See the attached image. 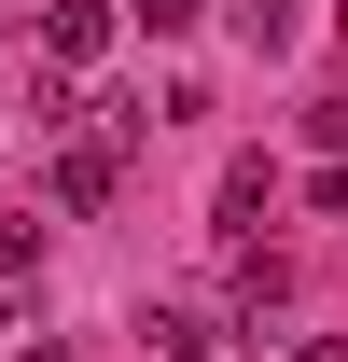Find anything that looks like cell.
<instances>
[{
    "mask_svg": "<svg viewBox=\"0 0 348 362\" xmlns=\"http://www.w3.org/2000/svg\"><path fill=\"white\" fill-rule=\"evenodd\" d=\"M42 56H56V70H98V56H112V14H98V0H56V14H42Z\"/></svg>",
    "mask_w": 348,
    "mask_h": 362,
    "instance_id": "1",
    "label": "cell"
},
{
    "mask_svg": "<svg viewBox=\"0 0 348 362\" xmlns=\"http://www.w3.org/2000/svg\"><path fill=\"white\" fill-rule=\"evenodd\" d=\"M112 168H126L112 139H70V153H56V209H112Z\"/></svg>",
    "mask_w": 348,
    "mask_h": 362,
    "instance_id": "2",
    "label": "cell"
},
{
    "mask_svg": "<svg viewBox=\"0 0 348 362\" xmlns=\"http://www.w3.org/2000/svg\"><path fill=\"white\" fill-rule=\"evenodd\" d=\"M293 28H306L293 0H237V42H251V56H293Z\"/></svg>",
    "mask_w": 348,
    "mask_h": 362,
    "instance_id": "3",
    "label": "cell"
},
{
    "mask_svg": "<svg viewBox=\"0 0 348 362\" xmlns=\"http://www.w3.org/2000/svg\"><path fill=\"white\" fill-rule=\"evenodd\" d=\"M265 195H279V181H265L251 153H237V168H223V237H237V223H265Z\"/></svg>",
    "mask_w": 348,
    "mask_h": 362,
    "instance_id": "4",
    "label": "cell"
},
{
    "mask_svg": "<svg viewBox=\"0 0 348 362\" xmlns=\"http://www.w3.org/2000/svg\"><path fill=\"white\" fill-rule=\"evenodd\" d=\"M28 265H42V223H0V293H14Z\"/></svg>",
    "mask_w": 348,
    "mask_h": 362,
    "instance_id": "5",
    "label": "cell"
},
{
    "mask_svg": "<svg viewBox=\"0 0 348 362\" xmlns=\"http://www.w3.org/2000/svg\"><path fill=\"white\" fill-rule=\"evenodd\" d=\"M195 14H209V0H139V28H153V42H181Z\"/></svg>",
    "mask_w": 348,
    "mask_h": 362,
    "instance_id": "6",
    "label": "cell"
},
{
    "mask_svg": "<svg viewBox=\"0 0 348 362\" xmlns=\"http://www.w3.org/2000/svg\"><path fill=\"white\" fill-rule=\"evenodd\" d=\"M279 362H348V334H293V349H279Z\"/></svg>",
    "mask_w": 348,
    "mask_h": 362,
    "instance_id": "7",
    "label": "cell"
},
{
    "mask_svg": "<svg viewBox=\"0 0 348 362\" xmlns=\"http://www.w3.org/2000/svg\"><path fill=\"white\" fill-rule=\"evenodd\" d=\"M0 362H14V293H0Z\"/></svg>",
    "mask_w": 348,
    "mask_h": 362,
    "instance_id": "8",
    "label": "cell"
},
{
    "mask_svg": "<svg viewBox=\"0 0 348 362\" xmlns=\"http://www.w3.org/2000/svg\"><path fill=\"white\" fill-rule=\"evenodd\" d=\"M0 14H14V0H0Z\"/></svg>",
    "mask_w": 348,
    "mask_h": 362,
    "instance_id": "9",
    "label": "cell"
}]
</instances>
